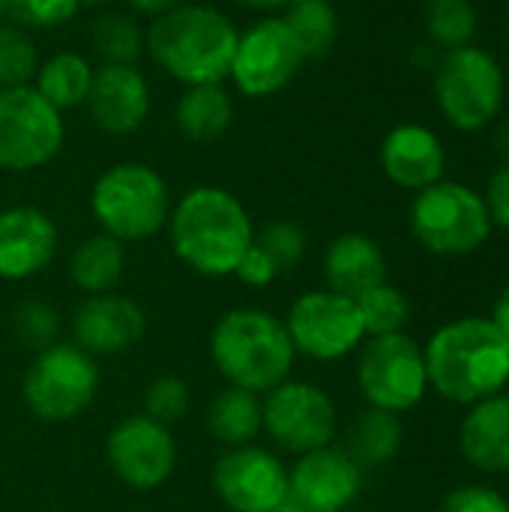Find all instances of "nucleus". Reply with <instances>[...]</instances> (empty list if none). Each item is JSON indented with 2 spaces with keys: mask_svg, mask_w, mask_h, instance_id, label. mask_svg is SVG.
I'll list each match as a JSON object with an SVG mask.
<instances>
[{
  "mask_svg": "<svg viewBox=\"0 0 509 512\" xmlns=\"http://www.w3.org/2000/svg\"><path fill=\"white\" fill-rule=\"evenodd\" d=\"M177 258L201 276H234L240 258L255 240V225L243 201L219 186L189 189L168 216Z\"/></svg>",
  "mask_w": 509,
  "mask_h": 512,
  "instance_id": "nucleus-1",
  "label": "nucleus"
},
{
  "mask_svg": "<svg viewBox=\"0 0 509 512\" xmlns=\"http://www.w3.org/2000/svg\"><path fill=\"white\" fill-rule=\"evenodd\" d=\"M240 30L207 3H180L150 21L144 45L159 69L183 87L222 84L231 72Z\"/></svg>",
  "mask_w": 509,
  "mask_h": 512,
  "instance_id": "nucleus-2",
  "label": "nucleus"
},
{
  "mask_svg": "<svg viewBox=\"0 0 509 512\" xmlns=\"http://www.w3.org/2000/svg\"><path fill=\"white\" fill-rule=\"evenodd\" d=\"M429 387L459 405H477L509 384V342L492 318H459L423 348Z\"/></svg>",
  "mask_w": 509,
  "mask_h": 512,
  "instance_id": "nucleus-3",
  "label": "nucleus"
},
{
  "mask_svg": "<svg viewBox=\"0 0 509 512\" xmlns=\"http://www.w3.org/2000/svg\"><path fill=\"white\" fill-rule=\"evenodd\" d=\"M294 342L285 321L264 309H231L210 333V360L228 387L270 393L294 369Z\"/></svg>",
  "mask_w": 509,
  "mask_h": 512,
  "instance_id": "nucleus-4",
  "label": "nucleus"
},
{
  "mask_svg": "<svg viewBox=\"0 0 509 512\" xmlns=\"http://www.w3.org/2000/svg\"><path fill=\"white\" fill-rule=\"evenodd\" d=\"M90 213L102 234L120 243H138L168 225L171 192L156 168L144 162H117L96 177Z\"/></svg>",
  "mask_w": 509,
  "mask_h": 512,
  "instance_id": "nucleus-5",
  "label": "nucleus"
},
{
  "mask_svg": "<svg viewBox=\"0 0 509 512\" xmlns=\"http://www.w3.org/2000/svg\"><path fill=\"white\" fill-rule=\"evenodd\" d=\"M411 231L435 255H471L492 234V216L471 186L438 180L417 192L411 204Z\"/></svg>",
  "mask_w": 509,
  "mask_h": 512,
  "instance_id": "nucleus-6",
  "label": "nucleus"
},
{
  "mask_svg": "<svg viewBox=\"0 0 509 512\" xmlns=\"http://www.w3.org/2000/svg\"><path fill=\"white\" fill-rule=\"evenodd\" d=\"M21 393L36 420L69 423L84 414L99 393L96 357L75 342H54L36 354Z\"/></svg>",
  "mask_w": 509,
  "mask_h": 512,
  "instance_id": "nucleus-7",
  "label": "nucleus"
},
{
  "mask_svg": "<svg viewBox=\"0 0 509 512\" xmlns=\"http://www.w3.org/2000/svg\"><path fill=\"white\" fill-rule=\"evenodd\" d=\"M504 69L501 63L477 48L462 45L447 51L435 75V99L450 126L477 132L489 126L504 105Z\"/></svg>",
  "mask_w": 509,
  "mask_h": 512,
  "instance_id": "nucleus-8",
  "label": "nucleus"
},
{
  "mask_svg": "<svg viewBox=\"0 0 509 512\" xmlns=\"http://www.w3.org/2000/svg\"><path fill=\"white\" fill-rule=\"evenodd\" d=\"M357 384L369 408L390 414L417 408L429 390L423 348L405 333L372 336L357 360Z\"/></svg>",
  "mask_w": 509,
  "mask_h": 512,
  "instance_id": "nucleus-9",
  "label": "nucleus"
},
{
  "mask_svg": "<svg viewBox=\"0 0 509 512\" xmlns=\"http://www.w3.org/2000/svg\"><path fill=\"white\" fill-rule=\"evenodd\" d=\"M66 138L60 111L33 87L0 90V168L36 171L48 165Z\"/></svg>",
  "mask_w": 509,
  "mask_h": 512,
  "instance_id": "nucleus-10",
  "label": "nucleus"
},
{
  "mask_svg": "<svg viewBox=\"0 0 509 512\" xmlns=\"http://www.w3.org/2000/svg\"><path fill=\"white\" fill-rule=\"evenodd\" d=\"M303 63L306 57L285 18L270 15L240 33L228 78L246 99H267L285 90Z\"/></svg>",
  "mask_w": 509,
  "mask_h": 512,
  "instance_id": "nucleus-11",
  "label": "nucleus"
},
{
  "mask_svg": "<svg viewBox=\"0 0 509 512\" xmlns=\"http://www.w3.org/2000/svg\"><path fill=\"white\" fill-rule=\"evenodd\" d=\"M264 432L270 441L294 456L330 447L336 435L333 399L309 381H282L261 399Z\"/></svg>",
  "mask_w": 509,
  "mask_h": 512,
  "instance_id": "nucleus-12",
  "label": "nucleus"
},
{
  "mask_svg": "<svg viewBox=\"0 0 509 512\" xmlns=\"http://www.w3.org/2000/svg\"><path fill=\"white\" fill-rule=\"evenodd\" d=\"M297 354L330 363L360 348L366 339L357 303L333 291H306L285 318Z\"/></svg>",
  "mask_w": 509,
  "mask_h": 512,
  "instance_id": "nucleus-13",
  "label": "nucleus"
},
{
  "mask_svg": "<svg viewBox=\"0 0 509 512\" xmlns=\"http://www.w3.org/2000/svg\"><path fill=\"white\" fill-rule=\"evenodd\" d=\"M105 453L114 477L138 492L159 489L177 465V441L171 426H162L147 414L120 420L108 435Z\"/></svg>",
  "mask_w": 509,
  "mask_h": 512,
  "instance_id": "nucleus-14",
  "label": "nucleus"
},
{
  "mask_svg": "<svg viewBox=\"0 0 509 512\" xmlns=\"http://www.w3.org/2000/svg\"><path fill=\"white\" fill-rule=\"evenodd\" d=\"M213 492L231 512H270L288 498V468L264 447H234L213 465Z\"/></svg>",
  "mask_w": 509,
  "mask_h": 512,
  "instance_id": "nucleus-15",
  "label": "nucleus"
},
{
  "mask_svg": "<svg viewBox=\"0 0 509 512\" xmlns=\"http://www.w3.org/2000/svg\"><path fill=\"white\" fill-rule=\"evenodd\" d=\"M84 105L96 129L108 135H132L147 123L150 84L138 66L99 63L93 69V81Z\"/></svg>",
  "mask_w": 509,
  "mask_h": 512,
  "instance_id": "nucleus-16",
  "label": "nucleus"
},
{
  "mask_svg": "<svg viewBox=\"0 0 509 512\" xmlns=\"http://www.w3.org/2000/svg\"><path fill=\"white\" fill-rule=\"evenodd\" d=\"M363 471L348 450L321 447L288 471V495L315 512H342L360 495Z\"/></svg>",
  "mask_w": 509,
  "mask_h": 512,
  "instance_id": "nucleus-17",
  "label": "nucleus"
},
{
  "mask_svg": "<svg viewBox=\"0 0 509 512\" xmlns=\"http://www.w3.org/2000/svg\"><path fill=\"white\" fill-rule=\"evenodd\" d=\"M75 345L90 357H111L135 348L147 333L144 309L123 294H93L87 297L72 318Z\"/></svg>",
  "mask_w": 509,
  "mask_h": 512,
  "instance_id": "nucleus-18",
  "label": "nucleus"
},
{
  "mask_svg": "<svg viewBox=\"0 0 509 512\" xmlns=\"http://www.w3.org/2000/svg\"><path fill=\"white\" fill-rule=\"evenodd\" d=\"M54 219L30 204L0 210V279L21 282L42 273L57 255Z\"/></svg>",
  "mask_w": 509,
  "mask_h": 512,
  "instance_id": "nucleus-19",
  "label": "nucleus"
},
{
  "mask_svg": "<svg viewBox=\"0 0 509 512\" xmlns=\"http://www.w3.org/2000/svg\"><path fill=\"white\" fill-rule=\"evenodd\" d=\"M381 168L396 186L420 192L444 180L447 150L429 126L402 123L381 141Z\"/></svg>",
  "mask_w": 509,
  "mask_h": 512,
  "instance_id": "nucleus-20",
  "label": "nucleus"
},
{
  "mask_svg": "<svg viewBox=\"0 0 509 512\" xmlns=\"http://www.w3.org/2000/svg\"><path fill=\"white\" fill-rule=\"evenodd\" d=\"M459 447L468 465L486 474H509V393H495L471 408Z\"/></svg>",
  "mask_w": 509,
  "mask_h": 512,
  "instance_id": "nucleus-21",
  "label": "nucleus"
},
{
  "mask_svg": "<svg viewBox=\"0 0 509 512\" xmlns=\"http://www.w3.org/2000/svg\"><path fill=\"white\" fill-rule=\"evenodd\" d=\"M327 291L357 300L375 285L387 282V258L381 246L366 234H342L324 255Z\"/></svg>",
  "mask_w": 509,
  "mask_h": 512,
  "instance_id": "nucleus-22",
  "label": "nucleus"
},
{
  "mask_svg": "<svg viewBox=\"0 0 509 512\" xmlns=\"http://www.w3.org/2000/svg\"><path fill=\"white\" fill-rule=\"evenodd\" d=\"M231 120H234V102L222 84L186 87L174 108V123H177L180 135L195 144L222 138L231 126Z\"/></svg>",
  "mask_w": 509,
  "mask_h": 512,
  "instance_id": "nucleus-23",
  "label": "nucleus"
},
{
  "mask_svg": "<svg viewBox=\"0 0 509 512\" xmlns=\"http://www.w3.org/2000/svg\"><path fill=\"white\" fill-rule=\"evenodd\" d=\"M261 429H264V417H261L258 393L225 387L222 393L213 396L207 408V432L213 435V441H219L228 450L249 447Z\"/></svg>",
  "mask_w": 509,
  "mask_h": 512,
  "instance_id": "nucleus-24",
  "label": "nucleus"
},
{
  "mask_svg": "<svg viewBox=\"0 0 509 512\" xmlns=\"http://www.w3.org/2000/svg\"><path fill=\"white\" fill-rule=\"evenodd\" d=\"M126 270V243L108 237V234H93L81 240L72 252L69 261V276L84 294H108Z\"/></svg>",
  "mask_w": 509,
  "mask_h": 512,
  "instance_id": "nucleus-25",
  "label": "nucleus"
},
{
  "mask_svg": "<svg viewBox=\"0 0 509 512\" xmlns=\"http://www.w3.org/2000/svg\"><path fill=\"white\" fill-rule=\"evenodd\" d=\"M93 69L90 60L78 51H57L48 60L39 63L36 75H33V87L57 108H78L87 102L90 93V81H93Z\"/></svg>",
  "mask_w": 509,
  "mask_h": 512,
  "instance_id": "nucleus-26",
  "label": "nucleus"
},
{
  "mask_svg": "<svg viewBox=\"0 0 509 512\" xmlns=\"http://www.w3.org/2000/svg\"><path fill=\"white\" fill-rule=\"evenodd\" d=\"M285 24L291 27L294 39L306 60L324 57L339 36V15L330 0H297L285 9Z\"/></svg>",
  "mask_w": 509,
  "mask_h": 512,
  "instance_id": "nucleus-27",
  "label": "nucleus"
},
{
  "mask_svg": "<svg viewBox=\"0 0 509 512\" xmlns=\"http://www.w3.org/2000/svg\"><path fill=\"white\" fill-rule=\"evenodd\" d=\"M402 447V423L399 414L369 408L351 429V456L360 465H384Z\"/></svg>",
  "mask_w": 509,
  "mask_h": 512,
  "instance_id": "nucleus-28",
  "label": "nucleus"
},
{
  "mask_svg": "<svg viewBox=\"0 0 509 512\" xmlns=\"http://www.w3.org/2000/svg\"><path fill=\"white\" fill-rule=\"evenodd\" d=\"M90 45L93 54L102 63H123V66H138V57L144 51V33L141 27L123 15V12H108L102 15L93 30H90Z\"/></svg>",
  "mask_w": 509,
  "mask_h": 512,
  "instance_id": "nucleus-29",
  "label": "nucleus"
},
{
  "mask_svg": "<svg viewBox=\"0 0 509 512\" xmlns=\"http://www.w3.org/2000/svg\"><path fill=\"white\" fill-rule=\"evenodd\" d=\"M423 18L432 42L444 45L447 51L468 45L477 30V9L471 0H426Z\"/></svg>",
  "mask_w": 509,
  "mask_h": 512,
  "instance_id": "nucleus-30",
  "label": "nucleus"
},
{
  "mask_svg": "<svg viewBox=\"0 0 509 512\" xmlns=\"http://www.w3.org/2000/svg\"><path fill=\"white\" fill-rule=\"evenodd\" d=\"M357 312L363 318V330L366 336H390V333H402V327L408 324V315H411V303L408 297L381 282L375 285L372 291L360 294L357 300Z\"/></svg>",
  "mask_w": 509,
  "mask_h": 512,
  "instance_id": "nucleus-31",
  "label": "nucleus"
},
{
  "mask_svg": "<svg viewBox=\"0 0 509 512\" xmlns=\"http://www.w3.org/2000/svg\"><path fill=\"white\" fill-rule=\"evenodd\" d=\"M36 69H39V57L27 30L0 21V90L30 84Z\"/></svg>",
  "mask_w": 509,
  "mask_h": 512,
  "instance_id": "nucleus-32",
  "label": "nucleus"
},
{
  "mask_svg": "<svg viewBox=\"0 0 509 512\" xmlns=\"http://www.w3.org/2000/svg\"><path fill=\"white\" fill-rule=\"evenodd\" d=\"M273 264L279 273L297 267L306 255V234L300 225L288 222V219H276V222H267L261 231H255V240H252Z\"/></svg>",
  "mask_w": 509,
  "mask_h": 512,
  "instance_id": "nucleus-33",
  "label": "nucleus"
},
{
  "mask_svg": "<svg viewBox=\"0 0 509 512\" xmlns=\"http://www.w3.org/2000/svg\"><path fill=\"white\" fill-rule=\"evenodd\" d=\"M12 330H15V339L24 345V348H33L36 354L45 351L48 345L57 342V333H60V315L54 306L42 303V300H27L15 309L12 315Z\"/></svg>",
  "mask_w": 509,
  "mask_h": 512,
  "instance_id": "nucleus-34",
  "label": "nucleus"
},
{
  "mask_svg": "<svg viewBox=\"0 0 509 512\" xmlns=\"http://www.w3.org/2000/svg\"><path fill=\"white\" fill-rule=\"evenodd\" d=\"M189 408H192V393H189L186 381L177 375L156 378L144 393V414L162 426L180 423L189 414Z\"/></svg>",
  "mask_w": 509,
  "mask_h": 512,
  "instance_id": "nucleus-35",
  "label": "nucleus"
},
{
  "mask_svg": "<svg viewBox=\"0 0 509 512\" xmlns=\"http://www.w3.org/2000/svg\"><path fill=\"white\" fill-rule=\"evenodd\" d=\"M78 12V0H6V15L18 27H57Z\"/></svg>",
  "mask_w": 509,
  "mask_h": 512,
  "instance_id": "nucleus-36",
  "label": "nucleus"
},
{
  "mask_svg": "<svg viewBox=\"0 0 509 512\" xmlns=\"http://www.w3.org/2000/svg\"><path fill=\"white\" fill-rule=\"evenodd\" d=\"M438 512H509V504L489 486H459L444 498Z\"/></svg>",
  "mask_w": 509,
  "mask_h": 512,
  "instance_id": "nucleus-37",
  "label": "nucleus"
},
{
  "mask_svg": "<svg viewBox=\"0 0 509 512\" xmlns=\"http://www.w3.org/2000/svg\"><path fill=\"white\" fill-rule=\"evenodd\" d=\"M234 276L243 282V285H249V288H267L270 282H276L282 273L276 270V264L252 243L249 249H246V255L240 258V264H237V270H234Z\"/></svg>",
  "mask_w": 509,
  "mask_h": 512,
  "instance_id": "nucleus-38",
  "label": "nucleus"
},
{
  "mask_svg": "<svg viewBox=\"0 0 509 512\" xmlns=\"http://www.w3.org/2000/svg\"><path fill=\"white\" fill-rule=\"evenodd\" d=\"M483 201H486V207H489L492 222H498L504 231H509V162H504V165L492 174Z\"/></svg>",
  "mask_w": 509,
  "mask_h": 512,
  "instance_id": "nucleus-39",
  "label": "nucleus"
},
{
  "mask_svg": "<svg viewBox=\"0 0 509 512\" xmlns=\"http://www.w3.org/2000/svg\"><path fill=\"white\" fill-rule=\"evenodd\" d=\"M135 12H141V15H147V18H159V15H165V12H171V9H177L180 3H186V0H126Z\"/></svg>",
  "mask_w": 509,
  "mask_h": 512,
  "instance_id": "nucleus-40",
  "label": "nucleus"
},
{
  "mask_svg": "<svg viewBox=\"0 0 509 512\" xmlns=\"http://www.w3.org/2000/svg\"><path fill=\"white\" fill-rule=\"evenodd\" d=\"M492 324L498 327V333L509 342V285L501 291V297L495 300V312H492Z\"/></svg>",
  "mask_w": 509,
  "mask_h": 512,
  "instance_id": "nucleus-41",
  "label": "nucleus"
},
{
  "mask_svg": "<svg viewBox=\"0 0 509 512\" xmlns=\"http://www.w3.org/2000/svg\"><path fill=\"white\" fill-rule=\"evenodd\" d=\"M243 9H255V12H273V9H288L297 0H234Z\"/></svg>",
  "mask_w": 509,
  "mask_h": 512,
  "instance_id": "nucleus-42",
  "label": "nucleus"
},
{
  "mask_svg": "<svg viewBox=\"0 0 509 512\" xmlns=\"http://www.w3.org/2000/svg\"><path fill=\"white\" fill-rule=\"evenodd\" d=\"M270 512H315V510H309L306 504H300L297 498H291V495H288V498H285V501H282L276 510H270Z\"/></svg>",
  "mask_w": 509,
  "mask_h": 512,
  "instance_id": "nucleus-43",
  "label": "nucleus"
},
{
  "mask_svg": "<svg viewBox=\"0 0 509 512\" xmlns=\"http://www.w3.org/2000/svg\"><path fill=\"white\" fill-rule=\"evenodd\" d=\"M96 3H108V0H78V6H96Z\"/></svg>",
  "mask_w": 509,
  "mask_h": 512,
  "instance_id": "nucleus-44",
  "label": "nucleus"
},
{
  "mask_svg": "<svg viewBox=\"0 0 509 512\" xmlns=\"http://www.w3.org/2000/svg\"><path fill=\"white\" fill-rule=\"evenodd\" d=\"M0 15H6V0H0Z\"/></svg>",
  "mask_w": 509,
  "mask_h": 512,
  "instance_id": "nucleus-45",
  "label": "nucleus"
}]
</instances>
